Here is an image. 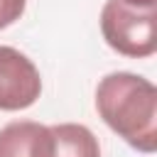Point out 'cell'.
I'll return each instance as SVG.
<instances>
[{"instance_id": "5b68a950", "label": "cell", "mask_w": 157, "mask_h": 157, "mask_svg": "<svg viewBox=\"0 0 157 157\" xmlns=\"http://www.w3.org/2000/svg\"><path fill=\"white\" fill-rule=\"evenodd\" d=\"M54 137V157H101L98 137L81 123L49 125Z\"/></svg>"}, {"instance_id": "8992f818", "label": "cell", "mask_w": 157, "mask_h": 157, "mask_svg": "<svg viewBox=\"0 0 157 157\" xmlns=\"http://www.w3.org/2000/svg\"><path fill=\"white\" fill-rule=\"evenodd\" d=\"M27 7V0H0V29L15 25Z\"/></svg>"}, {"instance_id": "52a82bcc", "label": "cell", "mask_w": 157, "mask_h": 157, "mask_svg": "<svg viewBox=\"0 0 157 157\" xmlns=\"http://www.w3.org/2000/svg\"><path fill=\"white\" fill-rule=\"evenodd\" d=\"M128 5H135V7H157V0H123Z\"/></svg>"}, {"instance_id": "3957f363", "label": "cell", "mask_w": 157, "mask_h": 157, "mask_svg": "<svg viewBox=\"0 0 157 157\" xmlns=\"http://www.w3.org/2000/svg\"><path fill=\"white\" fill-rule=\"evenodd\" d=\"M42 96L34 61L15 47L0 44V110H25Z\"/></svg>"}, {"instance_id": "277c9868", "label": "cell", "mask_w": 157, "mask_h": 157, "mask_svg": "<svg viewBox=\"0 0 157 157\" xmlns=\"http://www.w3.org/2000/svg\"><path fill=\"white\" fill-rule=\"evenodd\" d=\"M0 157H54L52 128L34 120H12L0 128Z\"/></svg>"}, {"instance_id": "7a4b0ae2", "label": "cell", "mask_w": 157, "mask_h": 157, "mask_svg": "<svg viewBox=\"0 0 157 157\" xmlns=\"http://www.w3.org/2000/svg\"><path fill=\"white\" fill-rule=\"evenodd\" d=\"M157 7H135L123 0H105L101 10V34L105 44L130 59L157 52Z\"/></svg>"}, {"instance_id": "6da1fadb", "label": "cell", "mask_w": 157, "mask_h": 157, "mask_svg": "<svg viewBox=\"0 0 157 157\" xmlns=\"http://www.w3.org/2000/svg\"><path fill=\"white\" fill-rule=\"evenodd\" d=\"M101 120L137 152L157 150V88L132 71H113L96 86Z\"/></svg>"}]
</instances>
